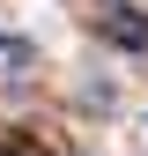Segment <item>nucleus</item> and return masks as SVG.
<instances>
[{"mask_svg":"<svg viewBox=\"0 0 148 156\" xmlns=\"http://www.w3.org/2000/svg\"><path fill=\"white\" fill-rule=\"evenodd\" d=\"M96 23H104L111 45H148V15H133V8H104Z\"/></svg>","mask_w":148,"mask_h":156,"instance_id":"nucleus-1","label":"nucleus"},{"mask_svg":"<svg viewBox=\"0 0 148 156\" xmlns=\"http://www.w3.org/2000/svg\"><path fill=\"white\" fill-rule=\"evenodd\" d=\"M8 156H45V149H37L30 134H8Z\"/></svg>","mask_w":148,"mask_h":156,"instance_id":"nucleus-2","label":"nucleus"}]
</instances>
